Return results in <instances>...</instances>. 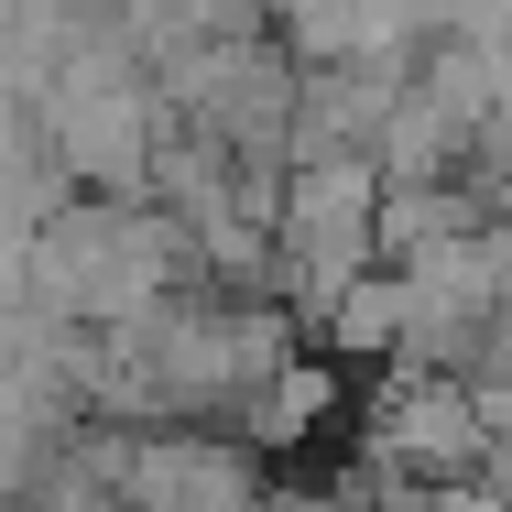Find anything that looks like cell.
<instances>
[{"label":"cell","instance_id":"cell-5","mask_svg":"<svg viewBox=\"0 0 512 512\" xmlns=\"http://www.w3.org/2000/svg\"><path fill=\"white\" fill-rule=\"evenodd\" d=\"M404 327H414V316H404V273H382V262L316 316V338H327L338 360H404Z\"/></svg>","mask_w":512,"mask_h":512},{"label":"cell","instance_id":"cell-4","mask_svg":"<svg viewBox=\"0 0 512 512\" xmlns=\"http://www.w3.org/2000/svg\"><path fill=\"white\" fill-rule=\"evenodd\" d=\"M338 393H349V382H338V360H284V371L240 404V447H251V458H262V447H306L316 425L338 414Z\"/></svg>","mask_w":512,"mask_h":512},{"label":"cell","instance_id":"cell-1","mask_svg":"<svg viewBox=\"0 0 512 512\" xmlns=\"http://www.w3.org/2000/svg\"><path fill=\"white\" fill-rule=\"evenodd\" d=\"M120 512H273V480L240 436L142 425L120 436Z\"/></svg>","mask_w":512,"mask_h":512},{"label":"cell","instance_id":"cell-2","mask_svg":"<svg viewBox=\"0 0 512 512\" xmlns=\"http://www.w3.org/2000/svg\"><path fill=\"white\" fill-rule=\"evenodd\" d=\"M153 142H164V99H153L142 77L55 88V131H44V153H55V175H66L77 197H142Z\"/></svg>","mask_w":512,"mask_h":512},{"label":"cell","instance_id":"cell-3","mask_svg":"<svg viewBox=\"0 0 512 512\" xmlns=\"http://www.w3.org/2000/svg\"><path fill=\"white\" fill-rule=\"evenodd\" d=\"M371 469H393L414 491L480 480V469H491V425L469 404V382H458V371H404V382L371 404Z\"/></svg>","mask_w":512,"mask_h":512}]
</instances>
